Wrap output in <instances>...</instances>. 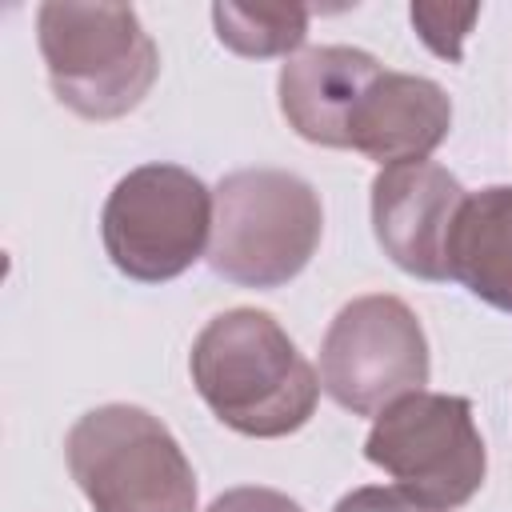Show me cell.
<instances>
[{
  "instance_id": "obj_10",
  "label": "cell",
  "mask_w": 512,
  "mask_h": 512,
  "mask_svg": "<svg viewBox=\"0 0 512 512\" xmlns=\"http://www.w3.org/2000/svg\"><path fill=\"white\" fill-rule=\"evenodd\" d=\"M380 72L384 64L364 48H348V44L304 48L288 56L280 68L276 80L280 112L300 140L324 148H348V116Z\"/></svg>"
},
{
  "instance_id": "obj_12",
  "label": "cell",
  "mask_w": 512,
  "mask_h": 512,
  "mask_svg": "<svg viewBox=\"0 0 512 512\" xmlns=\"http://www.w3.org/2000/svg\"><path fill=\"white\" fill-rule=\"evenodd\" d=\"M212 24L224 48L248 60L288 56L308 36V8L304 4H212Z\"/></svg>"
},
{
  "instance_id": "obj_7",
  "label": "cell",
  "mask_w": 512,
  "mask_h": 512,
  "mask_svg": "<svg viewBox=\"0 0 512 512\" xmlns=\"http://www.w3.org/2000/svg\"><path fill=\"white\" fill-rule=\"evenodd\" d=\"M432 372L420 316L388 292L348 300L320 340V388L352 416H380L424 392Z\"/></svg>"
},
{
  "instance_id": "obj_8",
  "label": "cell",
  "mask_w": 512,
  "mask_h": 512,
  "mask_svg": "<svg viewBox=\"0 0 512 512\" xmlns=\"http://www.w3.org/2000/svg\"><path fill=\"white\" fill-rule=\"evenodd\" d=\"M464 184L432 160L388 164L372 180V232L384 256L416 280H448V232Z\"/></svg>"
},
{
  "instance_id": "obj_13",
  "label": "cell",
  "mask_w": 512,
  "mask_h": 512,
  "mask_svg": "<svg viewBox=\"0 0 512 512\" xmlns=\"http://www.w3.org/2000/svg\"><path fill=\"white\" fill-rule=\"evenodd\" d=\"M408 16H412L416 36H420L440 60L460 64L464 40H468L472 24L480 20V4H464V8H456V4H412Z\"/></svg>"
},
{
  "instance_id": "obj_6",
  "label": "cell",
  "mask_w": 512,
  "mask_h": 512,
  "mask_svg": "<svg viewBox=\"0 0 512 512\" xmlns=\"http://www.w3.org/2000/svg\"><path fill=\"white\" fill-rule=\"evenodd\" d=\"M364 456L428 512L464 508L488 476V452L472 404L428 388L400 396L372 420Z\"/></svg>"
},
{
  "instance_id": "obj_2",
  "label": "cell",
  "mask_w": 512,
  "mask_h": 512,
  "mask_svg": "<svg viewBox=\"0 0 512 512\" xmlns=\"http://www.w3.org/2000/svg\"><path fill=\"white\" fill-rule=\"evenodd\" d=\"M36 44L52 96L84 120H120L160 76V48L132 4L48 0L36 8Z\"/></svg>"
},
{
  "instance_id": "obj_11",
  "label": "cell",
  "mask_w": 512,
  "mask_h": 512,
  "mask_svg": "<svg viewBox=\"0 0 512 512\" xmlns=\"http://www.w3.org/2000/svg\"><path fill=\"white\" fill-rule=\"evenodd\" d=\"M448 280L512 312V184L468 192L448 232Z\"/></svg>"
},
{
  "instance_id": "obj_3",
  "label": "cell",
  "mask_w": 512,
  "mask_h": 512,
  "mask_svg": "<svg viewBox=\"0 0 512 512\" xmlns=\"http://www.w3.org/2000/svg\"><path fill=\"white\" fill-rule=\"evenodd\" d=\"M208 268L236 288H284L320 248V192L284 168H236L216 188Z\"/></svg>"
},
{
  "instance_id": "obj_5",
  "label": "cell",
  "mask_w": 512,
  "mask_h": 512,
  "mask_svg": "<svg viewBox=\"0 0 512 512\" xmlns=\"http://www.w3.org/2000/svg\"><path fill=\"white\" fill-rule=\"evenodd\" d=\"M216 196L180 164H140L116 180L100 212V240L116 272L140 284L184 276L208 256Z\"/></svg>"
},
{
  "instance_id": "obj_1",
  "label": "cell",
  "mask_w": 512,
  "mask_h": 512,
  "mask_svg": "<svg viewBox=\"0 0 512 512\" xmlns=\"http://www.w3.org/2000/svg\"><path fill=\"white\" fill-rule=\"evenodd\" d=\"M188 372L212 416L252 440L300 432L320 400V372L300 356L280 320L260 308L212 316L192 340Z\"/></svg>"
},
{
  "instance_id": "obj_15",
  "label": "cell",
  "mask_w": 512,
  "mask_h": 512,
  "mask_svg": "<svg viewBox=\"0 0 512 512\" xmlns=\"http://www.w3.org/2000/svg\"><path fill=\"white\" fill-rule=\"evenodd\" d=\"M332 512H428V508H420L400 488H356V492L340 496V504Z\"/></svg>"
},
{
  "instance_id": "obj_4",
  "label": "cell",
  "mask_w": 512,
  "mask_h": 512,
  "mask_svg": "<svg viewBox=\"0 0 512 512\" xmlns=\"http://www.w3.org/2000/svg\"><path fill=\"white\" fill-rule=\"evenodd\" d=\"M64 460L92 512H196V472L160 416L100 404L64 436Z\"/></svg>"
},
{
  "instance_id": "obj_14",
  "label": "cell",
  "mask_w": 512,
  "mask_h": 512,
  "mask_svg": "<svg viewBox=\"0 0 512 512\" xmlns=\"http://www.w3.org/2000/svg\"><path fill=\"white\" fill-rule=\"evenodd\" d=\"M204 512H304L288 492L264 488V484H240L220 492Z\"/></svg>"
},
{
  "instance_id": "obj_9",
  "label": "cell",
  "mask_w": 512,
  "mask_h": 512,
  "mask_svg": "<svg viewBox=\"0 0 512 512\" xmlns=\"http://www.w3.org/2000/svg\"><path fill=\"white\" fill-rule=\"evenodd\" d=\"M448 128L452 100L436 80L384 68L348 116V148L388 168L428 160L448 140Z\"/></svg>"
}]
</instances>
